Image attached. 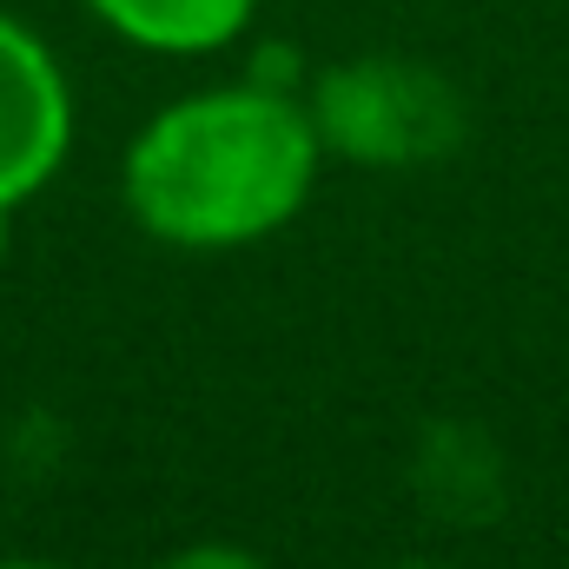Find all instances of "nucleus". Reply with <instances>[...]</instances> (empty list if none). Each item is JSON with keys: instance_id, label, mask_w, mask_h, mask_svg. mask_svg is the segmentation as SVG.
<instances>
[{"instance_id": "f257e3e1", "label": "nucleus", "mask_w": 569, "mask_h": 569, "mask_svg": "<svg viewBox=\"0 0 569 569\" xmlns=\"http://www.w3.org/2000/svg\"><path fill=\"white\" fill-rule=\"evenodd\" d=\"M311 192V120L272 93H206L152 120L127 159V199L172 246H239Z\"/></svg>"}, {"instance_id": "f03ea898", "label": "nucleus", "mask_w": 569, "mask_h": 569, "mask_svg": "<svg viewBox=\"0 0 569 569\" xmlns=\"http://www.w3.org/2000/svg\"><path fill=\"white\" fill-rule=\"evenodd\" d=\"M318 120L345 152H365V159H418L457 140L450 87L430 80L425 67H391V60L331 73L318 93Z\"/></svg>"}, {"instance_id": "20e7f679", "label": "nucleus", "mask_w": 569, "mask_h": 569, "mask_svg": "<svg viewBox=\"0 0 569 569\" xmlns=\"http://www.w3.org/2000/svg\"><path fill=\"white\" fill-rule=\"evenodd\" d=\"M120 33H133L146 47H219L226 33H239V20L252 13V0H93Z\"/></svg>"}, {"instance_id": "39448f33", "label": "nucleus", "mask_w": 569, "mask_h": 569, "mask_svg": "<svg viewBox=\"0 0 569 569\" xmlns=\"http://www.w3.org/2000/svg\"><path fill=\"white\" fill-rule=\"evenodd\" d=\"M166 569H259V563L239 557V550H186L179 563H166Z\"/></svg>"}, {"instance_id": "423d86ee", "label": "nucleus", "mask_w": 569, "mask_h": 569, "mask_svg": "<svg viewBox=\"0 0 569 569\" xmlns=\"http://www.w3.org/2000/svg\"><path fill=\"white\" fill-rule=\"evenodd\" d=\"M0 569H40V563H0Z\"/></svg>"}, {"instance_id": "0eeeda50", "label": "nucleus", "mask_w": 569, "mask_h": 569, "mask_svg": "<svg viewBox=\"0 0 569 569\" xmlns=\"http://www.w3.org/2000/svg\"><path fill=\"white\" fill-rule=\"evenodd\" d=\"M0 212H7V206H0Z\"/></svg>"}, {"instance_id": "7ed1b4c3", "label": "nucleus", "mask_w": 569, "mask_h": 569, "mask_svg": "<svg viewBox=\"0 0 569 569\" xmlns=\"http://www.w3.org/2000/svg\"><path fill=\"white\" fill-rule=\"evenodd\" d=\"M67 152V87L33 33L0 20V206L33 192Z\"/></svg>"}]
</instances>
